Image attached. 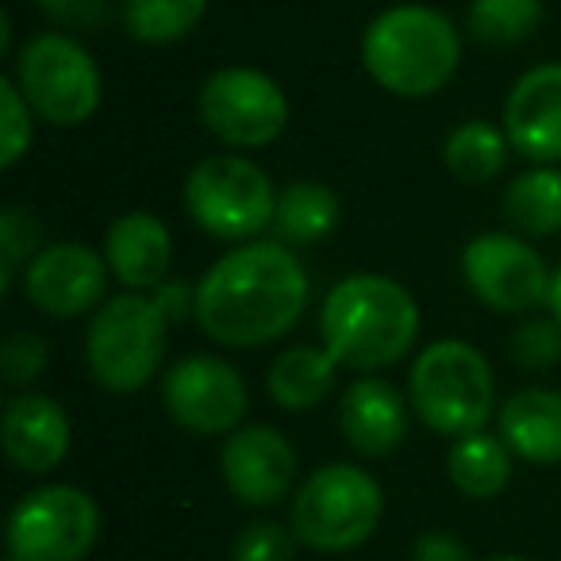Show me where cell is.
Segmentation results:
<instances>
[{
    "label": "cell",
    "instance_id": "2e32d148",
    "mask_svg": "<svg viewBox=\"0 0 561 561\" xmlns=\"http://www.w3.org/2000/svg\"><path fill=\"white\" fill-rule=\"evenodd\" d=\"M0 446L24 473H50L70 454V415L58 400L20 392L0 415Z\"/></svg>",
    "mask_w": 561,
    "mask_h": 561
},
{
    "label": "cell",
    "instance_id": "d6986e66",
    "mask_svg": "<svg viewBox=\"0 0 561 561\" xmlns=\"http://www.w3.org/2000/svg\"><path fill=\"white\" fill-rule=\"evenodd\" d=\"M500 438L515 458L530 466H558L561 461V392L523 389L500 404Z\"/></svg>",
    "mask_w": 561,
    "mask_h": 561
},
{
    "label": "cell",
    "instance_id": "9a60e30c",
    "mask_svg": "<svg viewBox=\"0 0 561 561\" xmlns=\"http://www.w3.org/2000/svg\"><path fill=\"white\" fill-rule=\"evenodd\" d=\"M504 131L527 162H561V62L527 70L504 101Z\"/></svg>",
    "mask_w": 561,
    "mask_h": 561
},
{
    "label": "cell",
    "instance_id": "cb8c5ba5",
    "mask_svg": "<svg viewBox=\"0 0 561 561\" xmlns=\"http://www.w3.org/2000/svg\"><path fill=\"white\" fill-rule=\"evenodd\" d=\"M507 131L484 124V119H466L446 135V170L461 181V185H489L500 170L507 165Z\"/></svg>",
    "mask_w": 561,
    "mask_h": 561
},
{
    "label": "cell",
    "instance_id": "4316f807",
    "mask_svg": "<svg viewBox=\"0 0 561 561\" xmlns=\"http://www.w3.org/2000/svg\"><path fill=\"white\" fill-rule=\"evenodd\" d=\"M0 247H4V254H0V273H4L0 289H9L12 277H16V270H27V262L43 250L39 247V224H35L32 211L4 208V216H0Z\"/></svg>",
    "mask_w": 561,
    "mask_h": 561
},
{
    "label": "cell",
    "instance_id": "8fae6325",
    "mask_svg": "<svg viewBox=\"0 0 561 561\" xmlns=\"http://www.w3.org/2000/svg\"><path fill=\"white\" fill-rule=\"evenodd\" d=\"M162 404L188 435H231L247 420V381L216 354H188L162 377Z\"/></svg>",
    "mask_w": 561,
    "mask_h": 561
},
{
    "label": "cell",
    "instance_id": "4dcf8cb0",
    "mask_svg": "<svg viewBox=\"0 0 561 561\" xmlns=\"http://www.w3.org/2000/svg\"><path fill=\"white\" fill-rule=\"evenodd\" d=\"M512 358L527 369H550L553 362H561V323L527 320L512 335Z\"/></svg>",
    "mask_w": 561,
    "mask_h": 561
},
{
    "label": "cell",
    "instance_id": "7402d4cb",
    "mask_svg": "<svg viewBox=\"0 0 561 561\" xmlns=\"http://www.w3.org/2000/svg\"><path fill=\"white\" fill-rule=\"evenodd\" d=\"M504 219L527 239H550L561 231V173L535 165L504 188Z\"/></svg>",
    "mask_w": 561,
    "mask_h": 561
},
{
    "label": "cell",
    "instance_id": "484cf974",
    "mask_svg": "<svg viewBox=\"0 0 561 561\" xmlns=\"http://www.w3.org/2000/svg\"><path fill=\"white\" fill-rule=\"evenodd\" d=\"M466 24L484 47H519L542 24V0H473Z\"/></svg>",
    "mask_w": 561,
    "mask_h": 561
},
{
    "label": "cell",
    "instance_id": "6da1fadb",
    "mask_svg": "<svg viewBox=\"0 0 561 561\" xmlns=\"http://www.w3.org/2000/svg\"><path fill=\"white\" fill-rule=\"evenodd\" d=\"M308 270L280 242H242L196 280V323L231 351H257L289 335L308 308Z\"/></svg>",
    "mask_w": 561,
    "mask_h": 561
},
{
    "label": "cell",
    "instance_id": "277c9868",
    "mask_svg": "<svg viewBox=\"0 0 561 561\" xmlns=\"http://www.w3.org/2000/svg\"><path fill=\"white\" fill-rule=\"evenodd\" d=\"M412 408L435 435L466 438L484 431L496 404V377L477 346L438 339L415 358L408 377Z\"/></svg>",
    "mask_w": 561,
    "mask_h": 561
},
{
    "label": "cell",
    "instance_id": "e575fe53",
    "mask_svg": "<svg viewBox=\"0 0 561 561\" xmlns=\"http://www.w3.org/2000/svg\"><path fill=\"white\" fill-rule=\"evenodd\" d=\"M546 308H550V316L561 323V265L553 270V277H550V297H546Z\"/></svg>",
    "mask_w": 561,
    "mask_h": 561
},
{
    "label": "cell",
    "instance_id": "30bf717a",
    "mask_svg": "<svg viewBox=\"0 0 561 561\" xmlns=\"http://www.w3.org/2000/svg\"><path fill=\"white\" fill-rule=\"evenodd\" d=\"M201 119L219 142L239 150L270 147L289 127V96L270 73L227 66L204 78Z\"/></svg>",
    "mask_w": 561,
    "mask_h": 561
},
{
    "label": "cell",
    "instance_id": "9c48e42d",
    "mask_svg": "<svg viewBox=\"0 0 561 561\" xmlns=\"http://www.w3.org/2000/svg\"><path fill=\"white\" fill-rule=\"evenodd\" d=\"M101 538V507L78 484L35 489L9 515V553L20 561H81Z\"/></svg>",
    "mask_w": 561,
    "mask_h": 561
},
{
    "label": "cell",
    "instance_id": "7c38bea8",
    "mask_svg": "<svg viewBox=\"0 0 561 561\" xmlns=\"http://www.w3.org/2000/svg\"><path fill=\"white\" fill-rule=\"evenodd\" d=\"M461 273L481 305L492 312H530L550 297V277L538 250L523 242V234L489 231L477 234L461 250Z\"/></svg>",
    "mask_w": 561,
    "mask_h": 561
},
{
    "label": "cell",
    "instance_id": "52a82bcc",
    "mask_svg": "<svg viewBox=\"0 0 561 561\" xmlns=\"http://www.w3.org/2000/svg\"><path fill=\"white\" fill-rule=\"evenodd\" d=\"M185 208L201 231L227 242H247L273 227L277 193L262 165L239 154H208L185 178Z\"/></svg>",
    "mask_w": 561,
    "mask_h": 561
},
{
    "label": "cell",
    "instance_id": "d590c367",
    "mask_svg": "<svg viewBox=\"0 0 561 561\" xmlns=\"http://www.w3.org/2000/svg\"><path fill=\"white\" fill-rule=\"evenodd\" d=\"M489 561H527V558H519V553H500V558H489Z\"/></svg>",
    "mask_w": 561,
    "mask_h": 561
},
{
    "label": "cell",
    "instance_id": "44dd1931",
    "mask_svg": "<svg viewBox=\"0 0 561 561\" xmlns=\"http://www.w3.org/2000/svg\"><path fill=\"white\" fill-rule=\"evenodd\" d=\"M446 477L450 484L469 500H492L507 489L512 477V450L504 438L477 431V435L454 438L450 454H446Z\"/></svg>",
    "mask_w": 561,
    "mask_h": 561
},
{
    "label": "cell",
    "instance_id": "f1b7e54d",
    "mask_svg": "<svg viewBox=\"0 0 561 561\" xmlns=\"http://www.w3.org/2000/svg\"><path fill=\"white\" fill-rule=\"evenodd\" d=\"M297 558V535L280 523H250L234 535L231 561H293Z\"/></svg>",
    "mask_w": 561,
    "mask_h": 561
},
{
    "label": "cell",
    "instance_id": "8992f818",
    "mask_svg": "<svg viewBox=\"0 0 561 561\" xmlns=\"http://www.w3.org/2000/svg\"><path fill=\"white\" fill-rule=\"evenodd\" d=\"M385 512L381 484L358 466L331 461L308 473L293 496L289 527L297 542L323 553H343L362 546L377 530Z\"/></svg>",
    "mask_w": 561,
    "mask_h": 561
},
{
    "label": "cell",
    "instance_id": "603a6c76",
    "mask_svg": "<svg viewBox=\"0 0 561 561\" xmlns=\"http://www.w3.org/2000/svg\"><path fill=\"white\" fill-rule=\"evenodd\" d=\"M339 196L323 181H293L280 188L277 196V216L273 227L285 242L293 247H308V242L328 239L339 227Z\"/></svg>",
    "mask_w": 561,
    "mask_h": 561
},
{
    "label": "cell",
    "instance_id": "d4e9b609",
    "mask_svg": "<svg viewBox=\"0 0 561 561\" xmlns=\"http://www.w3.org/2000/svg\"><path fill=\"white\" fill-rule=\"evenodd\" d=\"M208 12V0H124V27L135 43H181Z\"/></svg>",
    "mask_w": 561,
    "mask_h": 561
},
{
    "label": "cell",
    "instance_id": "1f68e13d",
    "mask_svg": "<svg viewBox=\"0 0 561 561\" xmlns=\"http://www.w3.org/2000/svg\"><path fill=\"white\" fill-rule=\"evenodd\" d=\"M43 12L66 27H104L108 24V0H39Z\"/></svg>",
    "mask_w": 561,
    "mask_h": 561
},
{
    "label": "cell",
    "instance_id": "83f0119b",
    "mask_svg": "<svg viewBox=\"0 0 561 561\" xmlns=\"http://www.w3.org/2000/svg\"><path fill=\"white\" fill-rule=\"evenodd\" d=\"M47 343L39 335H32V331H12L4 339V346H0V377L12 389H27L32 381H39L47 374Z\"/></svg>",
    "mask_w": 561,
    "mask_h": 561
},
{
    "label": "cell",
    "instance_id": "e0dca14e",
    "mask_svg": "<svg viewBox=\"0 0 561 561\" xmlns=\"http://www.w3.org/2000/svg\"><path fill=\"white\" fill-rule=\"evenodd\" d=\"M339 427L362 458H389L408 438V408L400 392L381 377H358L346 385L339 404Z\"/></svg>",
    "mask_w": 561,
    "mask_h": 561
},
{
    "label": "cell",
    "instance_id": "8d00e7d4",
    "mask_svg": "<svg viewBox=\"0 0 561 561\" xmlns=\"http://www.w3.org/2000/svg\"><path fill=\"white\" fill-rule=\"evenodd\" d=\"M4 561H20V558H16V553H9V558H4Z\"/></svg>",
    "mask_w": 561,
    "mask_h": 561
},
{
    "label": "cell",
    "instance_id": "ac0fdd59",
    "mask_svg": "<svg viewBox=\"0 0 561 561\" xmlns=\"http://www.w3.org/2000/svg\"><path fill=\"white\" fill-rule=\"evenodd\" d=\"M104 257H108L112 277L127 293H154L165 280L173 262L170 227L150 211H124L108 227L104 239Z\"/></svg>",
    "mask_w": 561,
    "mask_h": 561
},
{
    "label": "cell",
    "instance_id": "f546056e",
    "mask_svg": "<svg viewBox=\"0 0 561 561\" xmlns=\"http://www.w3.org/2000/svg\"><path fill=\"white\" fill-rule=\"evenodd\" d=\"M0 108H4V127H0V139H4V154H0V165L12 170V165L24 158V150L32 147L35 127H32V104L24 101L20 85L12 78L0 81Z\"/></svg>",
    "mask_w": 561,
    "mask_h": 561
},
{
    "label": "cell",
    "instance_id": "d6a6232c",
    "mask_svg": "<svg viewBox=\"0 0 561 561\" xmlns=\"http://www.w3.org/2000/svg\"><path fill=\"white\" fill-rule=\"evenodd\" d=\"M412 561H469V550H466V542H458L454 535L427 530V535L415 538Z\"/></svg>",
    "mask_w": 561,
    "mask_h": 561
},
{
    "label": "cell",
    "instance_id": "7a4b0ae2",
    "mask_svg": "<svg viewBox=\"0 0 561 561\" xmlns=\"http://www.w3.org/2000/svg\"><path fill=\"white\" fill-rule=\"evenodd\" d=\"M323 351L358 374L389 369L420 335V305L385 273H351L328 293L320 312Z\"/></svg>",
    "mask_w": 561,
    "mask_h": 561
},
{
    "label": "cell",
    "instance_id": "5bb4252c",
    "mask_svg": "<svg viewBox=\"0 0 561 561\" xmlns=\"http://www.w3.org/2000/svg\"><path fill=\"white\" fill-rule=\"evenodd\" d=\"M219 469L231 496L247 507H273L293 492L297 481V450L280 431L265 423H242L231 431L219 454Z\"/></svg>",
    "mask_w": 561,
    "mask_h": 561
},
{
    "label": "cell",
    "instance_id": "4fadbf2b",
    "mask_svg": "<svg viewBox=\"0 0 561 561\" xmlns=\"http://www.w3.org/2000/svg\"><path fill=\"white\" fill-rule=\"evenodd\" d=\"M108 257L85 242H55L43 247L24 270V297L55 320H78L101 305L108 289Z\"/></svg>",
    "mask_w": 561,
    "mask_h": 561
},
{
    "label": "cell",
    "instance_id": "ba28073f",
    "mask_svg": "<svg viewBox=\"0 0 561 561\" xmlns=\"http://www.w3.org/2000/svg\"><path fill=\"white\" fill-rule=\"evenodd\" d=\"M35 116L55 127H78L101 108V66L73 35L43 32L16 50V78Z\"/></svg>",
    "mask_w": 561,
    "mask_h": 561
},
{
    "label": "cell",
    "instance_id": "3957f363",
    "mask_svg": "<svg viewBox=\"0 0 561 561\" xmlns=\"http://www.w3.org/2000/svg\"><path fill=\"white\" fill-rule=\"evenodd\" d=\"M362 66L392 96L420 101L450 85L461 66V35L427 4L385 9L362 35Z\"/></svg>",
    "mask_w": 561,
    "mask_h": 561
},
{
    "label": "cell",
    "instance_id": "ffe728a7",
    "mask_svg": "<svg viewBox=\"0 0 561 561\" xmlns=\"http://www.w3.org/2000/svg\"><path fill=\"white\" fill-rule=\"evenodd\" d=\"M335 369L339 362L331 358V351L289 346L270 366L265 389H270L273 404L285 408V412H312L335 392Z\"/></svg>",
    "mask_w": 561,
    "mask_h": 561
},
{
    "label": "cell",
    "instance_id": "5b68a950",
    "mask_svg": "<svg viewBox=\"0 0 561 561\" xmlns=\"http://www.w3.org/2000/svg\"><path fill=\"white\" fill-rule=\"evenodd\" d=\"M170 320L150 293H119L93 312L85 335L89 374L108 392H139L165 358Z\"/></svg>",
    "mask_w": 561,
    "mask_h": 561
},
{
    "label": "cell",
    "instance_id": "836d02e7",
    "mask_svg": "<svg viewBox=\"0 0 561 561\" xmlns=\"http://www.w3.org/2000/svg\"><path fill=\"white\" fill-rule=\"evenodd\" d=\"M150 297H154V305L162 308V316L170 323H181L196 308V297H188V289H185V285H178V280H162Z\"/></svg>",
    "mask_w": 561,
    "mask_h": 561
}]
</instances>
